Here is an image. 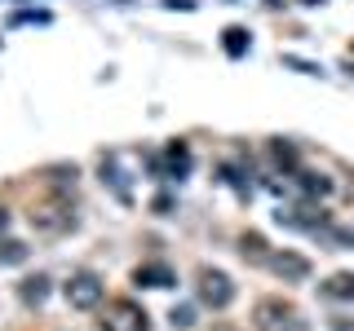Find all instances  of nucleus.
I'll return each instance as SVG.
<instances>
[{
  "label": "nucleus",
  "instance_id": "aec40b11",
  "mask_svg": "<svg viewBox=\"0 0 354 331\" xmlns=\"http://www.w3.org/2000/svg\"><path fill=\"white\" fill-rule=\"evenodd\" d=\"M213 331H235V327H226V323H217V327H213Z\"/></svg>",
  "mask_w": 354,
  "mask_h": 331
},
{
  "label": "nucleus",
  "instance_id": "423d86ee",
  "mask_svg": "<svg viewBox=\"0 0 354 331\" xmlns=\"http://www.w3.org/2000/svg\"><path fill=\"white\" fill-rule=\"evenodd\" d=\"M266 270H270L274 279H283V283H306V279H310V261L301 257V252H288V248L270 252Z\"/></svg>",
  "mask_w": 354,
  "mask_h": 331
},
{
  "label": "nucleus",
  "instance_id": "4468645a",
  "mask_svg": "<svg viewBox=\"0 0 354 331\" xmlns=\"http://www.w3.org/2000/svg\"><path fill=\"white\" fill-rule=\"evenodd\" d=\"M22 261H27V243L0 234V265H22Z\"/></svg>",
  "mask_w": 354,
  "mask_h": 331
},
{
  "label": "nucleus",
  "instance_id": "39448f33",
  "mask_svg": "<svg viewBox=\"0 0 354 331\" xmlns=\"http://www.w3.org/2000/svg\"><path fill=\"white\" fill-rule=\"evenodd\" d=\"M62 296H66V305H71V309H80V314H93V309L102 305L106 287H102V279H97L93 270H75L71 279L62 283Z\"/></svg>",
  "mask_w": 354,
  "mask_h": 331
},
{
  "label": "nucleus",
  "instance_id": "ddd939ff",
  "mask_svg": "<svg viewBox=\"0 0 354 331\" xmlns=\"http://www.w3.org/2000/svg\"><path fill=\"white\" fill-rule=\"evenodd\" d=\"M324 296L328 301H354V274H332L324 283Z\"/></svg>",
  "mask_w": 354,
  "mask_h": 331
},
{
  "label": "nucleus",
  "instance_id": "2eb2a0df",
  "mask_svg": "<svg viewBox=\"0 0 354 331\" xmlns=\"http://www.w3.org/2000/svg\"><path fill=\"white\" fill-rule=\"evenodd\" d=\"M221 44H226L230 58H243V53H248V31H243V27H226V40H221Z\"/></svg>",
  "mask_w": 354,
  "mask_h": 331
},
{
  "label": "nucleus",
  "instance_id": "f3484780",
  "mask_svg": "<svg viewBox=\"0 0 354 331\" xmlns=\"http://www.w3.org/2000/svg\"><path fill=\"white\" fill-rule=\"evenodd\" d=\"M169 327H173V331H191V327H195V305H173Z\"/></svg>",
  "mask_w": 354,
  "mask_h": 331
},
{
  "label": "nucleus",
  "instance_id": "9b49d317",
  "mask_svg": "<svg viewBox=\"0 0 354 331\" xmlns=\"http://www.w3.org/2000/svg\"><path fill=\"white\" fill-rule=\"evenodd\" d=\"M292 181L301 185V194H310V199H328V194H332V181H328L324 172H306V168H297V172H292Z\"/></svg>",
  "mask_w": 354,
  "mask_h": 331
},
{
  "label": "nucleus",
  "instance_id": "dca6fc26",
  "mask_svg": "<svg viewBox=\"0 0 354 331\" xmlns=\"http://www.w3.org/2000/svg\"><path fill=\"white\" fill-rule=\"evenodd\" d=\"M169 172L173 177H186V172H191V154H186L182 141H173V146H169Z\"/></svg>",
  "mask_w": 354,
  "mask_h": 331
},
{
  "label": "nucleus",
  "instance_id": "f8f14e48",
  "mask_svg": "<svg viewBox=\"0 0 354 331\" xmlns=\"http://www.w3.org/2000/svg\"><path fill=\"white\" fill-rule=\"evenodd\" d=\"M239 257H243V261H252V265H266V261H270V248H266V239L257 234V230L239 234Z\"/></svg>",
  "mask_w": 354,
  "mask_h": 331
},
{
  "label": "nucleus",
  "instance_id": "0eeeda50",
  "mask_svg": "<svg viewBox=\"0 0 354 331\" xmlns=\"http://www.w3.org/2000/svg\"><path fill=\"white\" fill-rule=\"evenodd\" d=\"M133 283L138 287H173L177 274H173V265H164V261H147V265L133 270Z\"/></svg>",
  "mask_w": 354,
  "mask_h": 331
},
{
  "label": "nucleus",
  "instance_id": "a211bd4d",
  "mask_svg": "<svg viewBox=\"0 0 354 331\" xmlns=\"http://www.w3.org/2000/svg\"><path fill=\"white\" fill-rule=\"evenodd\" d=\"M332 239L346 243V248H354V225H337V230H332Z\"/></svg>",
  "mask_w": 354,
  "mask_h": 331
},
{
  "label": "nucleus",
  "instance_id": "7ed1b4c3",
  "mask_svg": "<svg viewBox=\"0 0 354 331\" xmlns=\"http://www.w3.org/2000/svg\"><path fill=\"white\" fill-rule=\"evenodd\" d=\"M97 331H151V314L133 296H115L97 305Z\"/></svg>",
  "mask_w": 354,
  "mask_h": 331
},
{
  "label": "nucleus",
  "instance_id": "f257e3e1",
  "mask_svg": "<svg viewBox=\"0 0 354 331\" xmlns=\"http://www.w3.org/2000/svg\"><path fill=\"white\" fill-rule=\"evenodd\" d=\"M27 221H31V230H36L40 239H62V234H71V230H75V221H80V217H75L71 199L58 190V194H44L40 203H31Z\"/></svg>",
  "mask_w": 354,
  "mask_h": 331
},
{
  "label": "nucleus",
  "instance_id": "6e6552de",
  "mask_svg": "<svg viewBox=\"0 0 354 331\" xmlns=\"http://www.w3.org/2000/svg\"><path fill=\"white\" fill-rule=\"evenodd\" d=\"M18 301L27 309H40L44 301H49V274H31V279L18 283Z\"/></svg>",
  "mask_w": 354,
  "mask_h": 331
},
{
  "label": "nucleus",
  "instance_id": "9d476101",
  "mask_svg": "<svg viewBox=\"0 0 354 331\" xmlns=\"http://www.w3.org/2000/svg\"><path fill=\"white\" fill-rule=\"evenodd\" d=\"M270 159H274V168H283V177H292L297 168H301V154H297V146L283 141V137L270 141Z\"/></svg>",
  "mask_w": 354,
  "mask_h": 331
},
{
  "label": "nucleus",
  "instance_id": "f03ea898",
  "mask_svg": "<svg viewBox=\"0 0 354 331\" xmlns=\"http://www.w3.org/2000/svg\"><path fill=\"white\" fill-rule=\"evenodd\" d=\"M252 327L257 331H306V318H301V309L292 301H283V296H261V301L252 305Z\"/></svg>",
  "mask_w": 354,
  "mask_h": 331
},
{
  "label": "nucleus",
  "instance_id": "6ab92c4d",
  "mask_svg": "<svg viewBox=\"0 0 354 331\" xmlns=\"http://www.w3.org/2000/svg\"><path fill=\"white\" fill-rule=\"evenodd\" d=\"M5 230H9V208L0 203V234H5Z\"/></svg>",
  "mask_w": 354,
  "mask_h": 331
},
{
  "label": "nucleus",
  "instance_id": "1a4fd4ad",
  "mask_svg": "<svg viewBox=\"0 0 354 331\" xmlns=\"http://www.w3.org/2000/svg\"><path fill=\"white\" fill-rule=\"evenodd\" d=\"M283 225H297V230H319L324 225V208H315V203H297V208H288V212H279Z\"/></svg>",
  "mask_w": 354,
  "mask_h": 331
},
{
  "label": "nucleus",
  "instance_id": "20e7f679",
  "mask_svg": "<svg viewBox=\"0 0 354 331\" xmlns=\"http://www.w3.org/2000/svg\"><path fill=\"white\" fill-rule=\"evenodd\" d=\"M195 296L204 309H230V301H235V283H230L226 270H217V265H199L195 274Z\"/></svg>",
  "mask_w": 354,
  "mask_h": 331
}]
</instances>
